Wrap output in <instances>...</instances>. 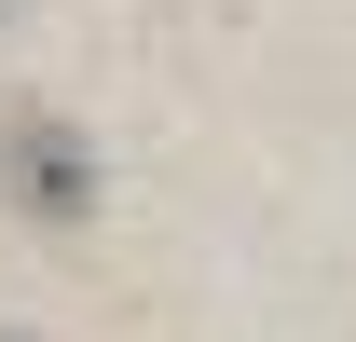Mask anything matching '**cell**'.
Here are the masks:
<instances>
[{
    "mask_svg": "<svg viewBox=\"0 0 356 342\" xmlns=\"http://www.w3.org/2000/svg\"><path fill=\"white\" fill-rule=\"evenodd\" d=\"M0 178H14L28 219H83V206H96V165H83L69 124H14V137H0Z\"/></svg>",
    "mask_w": 356,
    "mask_h": 342,
    "instance_id": "6da1fadb",
    "label": "cell"
}]
</instances>
